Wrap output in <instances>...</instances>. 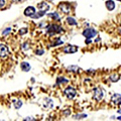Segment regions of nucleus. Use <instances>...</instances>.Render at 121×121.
<instances>
[{
  "instance_id": "f03ea898",
  "label": "nucleus",
  "mask_w": 121,
  "mask_h": 121,
  "mask_svg": "<svg viewBox=\"0 0 121 121\" xmlns=\"http://www.w3.org/2000/svg\"><path fill=\"white\" fill-rule=\"evenodd\" d=\"M93 98L95 99L96 101H101L102 99H103L104 97V90L100 88V87H97V88L94 89L93 91Z\"/></svg>"
},
{
  "instance_id": "dca6fc26",
  "label": "nucleus",
  "mask_w": 121,
  "mask_h": 121,
  "mask_svg": "<svg viewBox=\"0 0 121 121\" xmlns=\"http://www.w3.org/2000/svg\"><path fill=\"white\" fill-rule=\"evenodd\" d=\"M67 22H68V24H70V25H77V20H75V18H73V17H68Z\"/></svg>"
},
{
  "instance_id": "20e7f679",
  "label": "nucleus",
  "mask_w": 121,
  "mask_h": 121,
  "mask_svg": "<svg viewBox=\"0 0 121 121\" xmlns=\"http://www.w3.org/2000/svg\"><path fill=\"white\" fill-rule=\"evenodd\" d=\"M65 95L68 99H74L76 95H77V91L74 88H72V87H69V88H67L65 90Z\"/></svg>"
},
{
  "instance_id": "7c9ffc66",
  "label": "nucleus",
  "mask_w": 121,
  "mask_h": 121,
  "mask_svg": "<svg viewBox=\"0 0 121 121\" xmlns=\"http://www.w3.org/2000/svg\"><path fill=\"white\" fill-rule=\"evenodd\" d=\"M119 31H120V33H121V26H120V28H119Z\"/></svg>"
},
{
  "instance_id": "412c9836",
  "label": "nucleus",
  "mask_w": 121,
  "mask_h": 121,
  "mask_svg": "<svg viewBox=\"0 0 121 121\" xmlns=\"http://www.w3.org/2000/svg\"><path fill=\"white\" fill-rule=\"evenodd\" d=\"M86 117H87L86 114H80V115H76L75 119H84V118H86Z\"/></svg>"
},
{
  "instance_id": "2f4dec72",
  "label": "nucleus",
  "mask_w": 121,
  "mask_h": 121,
  "mask_svg": "<svg viewBox=\"0 0 121 121\" xmlns=\"http://www.w3.org/2000/svg\"><path fill=\"white\" fill-rule=\"evenodd\" d=\"M117 1H120V2H121V0H117Z\"/></svg>"
},
{
  "instance_id": "9b49d317",
  "label": "nucleus",
  "mask_w": 121,
  "mask_h": 121,
  "mask_svg": "<svg viewBox=\"0 0 121 121\" xmlns=\"http://www.w3.org/2000/svg\"><path fill=\"white\" fill-rule=\"evenodd\" d=\"M106 8H107L109 11L114 10V8H115L114 1H112V0H108V1H106Z\"/></svg>"
},
{
  "instance_id": "aec40b11",
  "label": "nucleus",
  "mask_w": 121,
  "mask_h": 121,
  "mask_svg": "<svg viewBox=\"0 0 121 121\" xmlns=\"http://www.w3.org/2000/svg\"><path fill=\"white\" fill-rule=\"evenodd\" d=\"M48 16H50V17H52V18H54V19H56V20H59V19H60V15L56 13V12L50 13V14H48Z\"/></svg>"
},
{
  "instance_id": "f257e3e1",
  "label": "nucleus",
  "mask_w": 121,
  "mask_h": 121,
  "mask_svg": "<svg viewBox=\"0 0 121 121\" xmlns=\"http://www.w3.org/2000/svg\"><path fill=\"white\" fill-rule=\"evenodd\" d=\"M63 31L64 30L62 29V27L58 24H51L47 27V32L50 35H54L56 33H62Z\"/></svg>"
},
{
  "instance_id": "a211bd4d",
  "label": "nucleus",
  "mask_w": 121,
  "mask_h": 121,
  "mask_svg": "<svg viewBox=\"0 0 121 121\" xmlns=\"http://www.w3.org/2000/svg\"><path fill=\"white\" fill-rule=\"evenodd\" d=\"M67 70L70 71V72H78L79 71V67H77V66H69L67 68Z\"/></svg>"
},
{
  "instance_id": "423d86ee",
  "label": "nucleus",
  "mask_w": 121,
  "mask_h": 121,
  "mask_svg": "<svg viewBox=\"0 0 121 121\" xmlns=\"http://www.w3.org/2000/svg\"><path fill=\"white\" fill-rule=\"evenodd\" d=\"M78 51V47L76 45H68V47L64 48V52L66 54H75Z\"/></svg>"
},
{
  "instance_id": "4468645a",
  "label": "nucleus",
  "mask_w": 121,
  "mask_h": 121,
  "mask_svg": "<svg viewBox=\"0 0 121 121\" xmlns=\"http://www.w3.org/2000/svg\"><path fill=\"white\" fill-rule=\"evenodd\" d=\"M68 82H69V81H68L67 79H65L64 77H59L58 80H56V84H58V85H60H60H62V84H67Z\"/></svg>"
},
{
  "instance_id": "7ed1b4c3",
  "label": "nucleus",
  "mask_w": 121,
  "mask_h": 121,
  "mask_svg": "<svg viewBox=\"0 0 121 121\" xmlns=\"http://www.w3.org/2000/svg\"><path fill=\"white\" fill-rule=\"evenodd\" d=\"M97 35V31L94 28H86L84 31H83V35H84L86 39H92Z\"/></svg>"
},
{
  "instance_id": "f8f14e48",
  "label": "nucleus",
  "mask_w": 121,
  "mask_h": 121,
  "mask_svg": "<svg viewBox=\"0 0 121 121\" xmlns=\"http://www.w3.org/2000/svg\"><path fill=\"white\" fill-rule=\"evenodd\" d=\"M52 106H54V103H52V101L51 99H45L43 101V107L47 108V109H50L52 108Z\"/></svg>"
},
{
  "instance_id": "6ab92c4d",
  "label": "nucleus",
  "mask_w": 121,
  "mask_h": 121,
  "mask_svg": "<svg viewBox=\"0 0 121 121\" xmlns=\"http://www.w3.org/2000/svg\"><path fill=\"white\" fill-rule=\"evenodd\" d=\"M22 106V102L19 101V100H15L14 101V108L15 109H19Z\"/></svg>"
},
{
  "instance_id": "f3484780",
  "label": "nucleus",
  "mask_w": 121,
  "mask_h": 121,
  "mask_svg": "<svg viewBox=\"0 0 121 121\" xmlns=\"http://www.w3.org/2000/svg\"><path fill=\"white\" fill-rule=\"evenodd\" d=\"M119 75L118 74H113V75H111L110 77H109V79H110V81L111 82H117L119 80Z\"/></svg>"
},
{
  "instance_id": "473e14b6",
  "label": "nucleus",
  "mask_w": 121,
  "mask_h": 121,
  "mask_svg": "<svg viewBox=\"0 0 121 121\" xmlns=\"http://www.w3.org/2000/svg\"><path fill=\"white\" fill-rule=\"evenodd\" d=\"M50 1H54V0H50Z\"/></svg>"
},
{
  "instance_id": "c756f323",
  "label": "nucleus",
  "mask_w": 121,
  "mask_h": 121,
  "mask_svg": "<svg viewBox=\"0 0 121 121\" xmlns=\"http://www.w3.org/2000/svg\"><path fill=\"white\" fill-rule=\"evenodd\" d=\"M117 119H118V120H121V116H119V117H117Z\"/></svg>"
},
{
  "instance_id": "2eb2a0df",
  "label": "nucleus",
  "mask_w": 121,
  "mask_h": 121,
  "mask_svg": "<svg viewBox=\"0 0 121 121\" xmlns=\"http://www.w3.org/2000/svg\"><path fill=\"white\" fill-rule=\"evenodd\" d=\"M44 13H45V11H43V10H39V12H35V14L32 15V18H39V17H41V16H43L44 15Z\"/></svg>"
},
{
  "instance_id": "6e6552de",
  "label": "nucleus",
  "mask_w": 121,
  "mask_h": 121,
  "mask_svg": "<svg viewBox=\"0 0 121 121\" xmlns=\"http://www.w3.org/2000/svg\"><path fill=\"white\" fill-rule=\"evenodd\" d=\"M7 55H8V48H7L5 44L0 43V56L4 58Z\"/></svg>"
},
{
  "instance_id": "9d476101",
  "label": "nucleus",
  "mask_w": 121,
  "mask_h": 121,
  "mask_svg": "<svg viewBox=\"0 0 121 121\" xmlns=\"http://www.w3.org/2000/svg\"><path fill=\"white\" fill-rule=\"evenodd\" d=\"M37 7H39V10H43V11H48L50 9V5L48 4L47 2H40L37 4Z\"/></svg>"
},
{
  "instance_id": "4be33fe9",
  "label": "nucleus",
  "mask_w": 121,
  "mask_h": 121,
  "mask_svg": "<svg viewBox=\"0 0 121 121\" xmlns=\"http://www.w3.org/2000/svg\"><path fill=\"white\" fill-rule=\"evenodd\" d=\"M10 31H11V28H10V27H7L5 30H3V31H2V35H7Z\"/></svg>"
},
{
  "instance_id": "393cba45",
  "label": "nucleus",
  "mask_w": 121,
  "mask_h": 121,
  "mask_svg": "<svg viewBox=\"0 0 121 121\" xmlns=\"http://www.w3.org/2000/svg\"><path fill=\"white\" fill-rule=\"evenodd\" d=\"M43 52H44L43 50H37V51L35 52V54H36V55H39V56H41V55L43 54Z\"/></svg>"
},
{
  "instance_id": "1a4fd4ad",
  "label": "nucleus",
  "mask_w": 121,
  "mask_h": 121,
  "mask_svg": "<svg viewBox=\"0 0 121 121\" xmlns=\"http://www.w3.org/2000/svg\"><path fill=\"white\" fill-rule=\"evenodd\" d=\"M111 102L115 105H120L121 104V95L120 94H114L111 97Z\"/></svg>"
},
{
  "instance_id": "5701e85b",
  "label": "nucleus",
  "mask_w": 121,
  "mask_h": 121,
  "mask_svg": "<svg viewBox=\"0 0 121 121\" xmlns=\"http://www.w3.org/2000/svg\"><path fill=\"white\" fill-rule=\"evenodd\" d=\"M26 32H27V29H26L25 27H24V28H21V29L19 30V35H24V33H26Z\"/></svg>"
},
{
  "instance_id": "c85d7f7f",
  "label": "nucleus",
  "mask_w": 121,
  "mask_h": 121,
  "mask_svg": "<svg viewBox=\"0 0 121 121\" xmlns=\"http://www.w3.org/2000/svg\"><path fill=\"white\" fill-rule=\"evenodd\" d=\"M13 2H19V1H21V0H12Z\"/></svg>"
},
{
  "instance_id": "39448f33",
  "label": "nucleus",
  "mask_w": 121,
  "mask_h": 121,
  "mask_svg": "<svg viewBox=\"0 0 121 121\" xmlns=\"http://www.w3.org/2000/svg\"><path fill=\"white\" fill-rule=\"evenodd\" d=\"M59 8L60 9V11L64 13H70L71 12V10H72V7L70 4H68V3H62V4H60L59 5Z\"/></svg>"
},
{
  "instance_id": "a878e982",
  "label": "nucleus",
  "mask_w": 121,
  "mask_h": 121,
  "mask_svg": "<svg viewBox=\"0 0 121 121\" xmlns=\"http://www.w3.org/2000/svg\"><path fill=\"white\" fill-rule=\"evenodd\" d=\"M5 5V0H0V8Z\"/></svg>"
},
{
  "instance_id": "b1692460",
  "label": "nucleus",
  "mask_w": 121,
  "mask_h": 121,
  "mask_svg": "<svg viewBox=\"0 0 121 121\" xmlns=\"http://www.w3.org/2000/svg\"><path fill=\"white\" fill-rule=\"evenodd\" d=\"M59 44H63V41L60 40V39H58V40H56L52 45H54V47H56V45H59Z\"/></svg>"
},
{
  "instance_id": "bb28decb",
  "label": "nucleus",
  "mask_w": 121,
  "mask_h": 121,
  "mask_svg": "<svg viewBox=\"0 0 121 121\" xmlns=\"http://www.w3.org/2000/svg\"><path fill=\"white\" fill-rule=\"evenodd\" d=\"M22 48H27V43H24L23 45H22Z\"/></svg>"
},
{
  "instance_id": "0eeeda50",
  "label": "nucleus",
  "mask_w": 121,
  "mask_h": 121,
  "mask_svg": "<svg viewBox=\"0 0 121 121\" xmlns=\"http://www.w3.org/2000/svg\"><path fill=\"white\" fill-rule=\"evenodd\" d=\"M35 13V8L32 6H28L27 8H25L24 10V15L25 16H28V17H32V15Z\"/></svg>"
},
{
  "instance_id": "cd10ccee",
  "label": "nucleus",
  "mask_w": 121,
  "mask_h": 121,
  "mask_svg": "<svg viewBox=\"0 0 121 121\" xmlns=\"http://www.w3.org/2000/svg\"><path fill=\"white\" fill-rule=\"evenodd\" d=\"M24 120H35V119H33V118H29V117H28V118H25Z\"/></svg>"
},
{
  "instance_id": "ddd939ff",
  "label": "nucleus",
  "mask_w": 121,
  "mask_h": 121,
  "mask_svg": "<svg viewBox=\"0 0 121 121\" xmlns=\"http://www.w3.org/2000/svg\"><path fill=\"white\" fill-rule=\"evenodd\" d=\"M20 67H21V70L23 71V72H28V71H30V65H29L27 62H22L21 65H20Z\"/></svg>"
}]
</instances>
